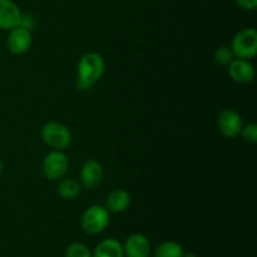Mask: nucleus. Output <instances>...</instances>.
<instances>
[{
  "mask_svg": "<svg viewBox=\"0 0 257 257\" xmlns=\"http://www.w3.org/2000/svg\"><path fill=\"white\" fill-rule=\"evenodd\" d=\"M213 58H215V62L217 63V64L227 67V65L235 59V55H233L231 47H225V45H223V47H220L216 50Z\"/></svg>",
  "mask_w": 257,
  "mask_h": 257,
  "instance_id": "f3484780",
  "label": "nucleus"
},
{
  "mask_svg": "<svg viewBox=\"0 0 257 257\" xmlns=\"http://www.w3.org/2000/svg\"><path fill=\"white\" fill-rule=\"evenodd\" d=\"M22 18L19 7L12 0H0V29L10 30L18 27Z\"/></svg>",
  "mask_w": 257,
  "mask_h": 257,
  "instance_id": "9b49d317",
  "label": "nucleus"
},
{
  "mask_svg": "<svg viewBox=\"0 0 257 257\" xmlns=\"http://www.w3.org/2000/svg\"><path fill=\"white\" fill-rule=\"evenodd\" d=\"M20 27L25 28V29L32 30V28L34 27V18L32 17L30 14H23L22 13V18H20Z\"/></svg>",
  "mask_w": 257,
  "mask_h": 257,
  "instance_id": "6ab92c4d",
  "label": "nucleus"
},
{
  "mask_svg": "<svg viewBox=\"0 0 257 257\" xmlns=\"http://www.w3.org/2000/svg\"><path fill=\"white\" fill-rule=\"evenodd\" d=\"M42 140L48 147L54 151H64L72 143V133L69 128L60 122L50 120L42 128Z\"/></svg>",
  "mask_w": 257,
  "mask_h": 257,
  "instance_id": "f03ea898",
  "label": "nucleus"
},
{
  "mask_svg": "<svg viewBox=\"0 0 257 257\" xmlns=\"http://www.w3.org/2000/svg\"><path fill=\"white\" fill-rule=\"evenodd\" d=\"M242 118L236 110L223 109L217 117V128L226 138H236L242 128Z\"/></svg>",
  "mask_w": 257,
  "mask_h": 257,
  "instance_id": "0eeeda50",
  "label": "nucleus"
},
{
  "mask_svg": "<svg viewBox=\"0 0 257 257\" xmlns=\"http://www.w3.org/2000/svg\"><path fill=\"white\" fill-rule=\"evenodd\" d=\"M235 58L250 60L257 53V32L253 28H243L236 33L231 43Z\"/></svg>",
  "mask_w": 257,
  "mask_h": 257,
  "instance_id": "20e7f679",
  "label": "nucleus"
},
{
  "mask_svg": "<svg viewBox=\"0 0 257 257\" xmlns=\"http://www.w3.org/2000/svg\"><path fill=\"white\" fill-rule=\"evenodd\" d=\"M228 74L231 79L240 84L250 83L255 77V69L251 64L250 60L241 59V58H235L230 64L227 65Z\"/></svg>",
  "mask_w": 257,
  "mask_h": 257,
  "instance_id": "9d476101",
  "label": "nucleus"
},
{
  "mask_svg": "<svg viewBox=\"0 0 257 257\" xmlns=\"http://www.w3.org/2000/svg\"><path fill=\"white\" fill-rule=\"evenodd\" d=\"M131 205V195L127 191L118 188V190L112 191L109 195L107 196L105 200V208L109 212L113 213H120L124 212Z\"/></svg>",
  "mask_w": 257,
  "mask_h": 257,
  "instance_id": "f8f14e48",
  "label": "nucleus"
},
{
  "mask_svg": "<svg viewBox=\"0 0 257 257\" xmlns=\"http://www.w3.org/2000/svg\"><path fill=\"white\" fill-rule=\"evenodd\" d=\"M32 42V30L25 29V28L18 25V27L10 29V33L7 39V48L12 54L22 55L25 54L30 49Z\"/></svg>",
  "mask_w": 257,
  "mask_h": 257,
  "instance_id": "423d86ee",
  "label": "nucleus"
},
{
  "mask_svg": "<svg viewBox=\"0 0 257 257\" xmlns=\"http://www.w3.org/2000/svg\"><path fill=\"white\" fill-rule=\"evenodd\" d=\"M80 183L87 190H95L102 183L103 167L98 161L88 160L80 168Z\"/></svg>",
  "mask_w": 257,
  "mask_h": 257,
  "instance_id": "6e6552de",
  "label": "nucleus"
},
{
  "mask_svg": "<svg viewBox=\"0 0 257 257\" xmlns=\"http://www.w3.org/2000/svg\"><path fill=\"white\" fill-rule=\"evenodd\" d=\"M109 225V211L100 205H93L83 212L80 227L88 235H99Z\"/></svg>",
  "mask_w": 257,
  "mask_h": 257,
  "instance_id": "7ed1b4c3",
  "label": "nucleus"
},
{
  "mask_svg": "<svg viewBox=\"0 0 257 257\" xmlns=\"http://www.w3.org/2000/svg\"><path fill=\"white\" fill-rule=\"evenodd\" d=\"M235 3L243 10H253L257 7V0H235Z\"/></svg>",
  "mask_w": 257,
  "mask_h": 257,
  "instance_id": "aec40b11",
  "label": "nucleus"
},
{
  "mask_svg": "<svg viewBox=\"0 0 257 257\" xmlns=\"http://www.w3.org/2000/svg\"><path fill=\"white\" fill-rule=\"evenodd\" d=\"M65 257H92V252L84 243L72 242L65 248Z\"/></svg>",
  "mask_w": 257,
  "mask_h": 257,
  "instance_id": "dca6fc26",
  "label": "nucleus"
},
{
  "mask_svg": "<svg viewBox=\"0 0 257 257\" xmlns=\"http://www.w3.org/2000/svg\"><path fill=\"white\" fill-rule=\"evenodd\" d=\"M3 171H4V162H3L2 160H0V175L3 173Z\"/></svg>",
  "mask_w": 257,
  "mask_h": 257,
  "instance_id": "4be33fe9",
  "label": "nucleus"
},
{
  "mask_svg": "<svg viewBox=\"0 0 257 257\" xmlns=\"http://www.w3.org/2000/svg\"><path fill=\"white\" fill-rule=\"evenodd\" d=\"M183 253V247L176 241H165L155 250V257H182Z\"/></svg>",
  "mask_w": 257,
  "mask_h": 257,
  "instance_id": "2eb2a0df",
  "label": "nucleus"
},
{
  "mask_svg": "<svg viewBox=\"0 0 257 257\" xmlns=\"http://www.w3.org/2000/svg\"><path fill=\"white\" fill-rule=\"evenodd\" d=\"M104 73V60L98 53L89 52L83 55L77 67V85L82 90H88L102 78Z\"/></svg>",
  "mask_w": 257,
  "mask_h": 257,
  "instance_id": "f257e3e1",
  "label": "nucleus"
},
{
  "mask_svg": "<svg viewBox=\"0 0 257 257\" xmlns=\"http://www.w3.org/2000/svg\"><path fill=\"white\" fill-rule=\"evenodd\" d=\"M57 193L63 200H74L80 193V183L73 178L63 177L58 183Z\"/></svg>",
  "mask_w": 257,
  "mask_h": 257,
  "instance_id": "4468645a",
  "label": "nucleus"
},
{
  "mask_svg": "<svg viewBox=\"0 0 257 257\" xmlns=\"http://www.w3.org/2000/svg\"><path fill=\"white\" fill-rule=\"evenodd\" d=\"M92 257H124L122 243L115 238H105L95 246Z\"/></svg>",
  "mask_w": 257,
  "mask_h": 257,
  "instance_id": "ddd939ff",
  "label": "nucleus"
},
{
  "mask_svg": "<svg viewBox=\"0 0 257 257\" xmlns=\"http://www.w3.org/2000/svg\"><path fill=\"white\" fill-rule=\"evenodd\" d=\"M122 246L125 257H150L151 243L142 233H132Z\"/></svg>",
  "mask_w": 257,
  "mask_h": 257,
  "instance_id": "1a4fd4ad",
  "label": "nucleus"
},
{
  "mask_svg": "<svg viewBox=\"0 0 257 257\" xmlns=\"http://www.w3.org/2000/svg\"><path fill=\"white\" fill-rule=\"evenodd\" d=\"M182 257H197V256H196L195 253H192V252H187V253H183Z\"/></svg>",
  "mask_w": 257,
  "mask_h": 257,
  "instance_id": "412c9836",
  "label": "nucleus"
},
{
  "mask_svg": "<svg viewBox=\"0 0 257 257\" xmlns=\"http://www.w3.org/2000/svg\"><path fill=\"white\" fill-rule=\"evenodd\" d=\"M69 161L63 151H54L48 153L42 163L43 175L49 181H59L67 175Z\"/></svg>",
  "mask_w": 257,
  "mask_h": 257,
  "instance_id": "39448f33",
  "label": "nucleus"
},
{
  "mask_svg": "<svg viewBox=\"0 0 257 257\" xmlns=\"http://www.w3.org/2000/svg\"><path fill=\"white\" fill-rule=\"evenodd\" d=\"M240 136H242V138L247 143L255 145L257 142V125L255 123H247V124H243L242 128H241Z\"/></svg>",
  "mask_w": 257,
  "mask_h": 257,
  "instance_id": "a211bd4d",
  "label": "nucleus"
}]
</instances>
